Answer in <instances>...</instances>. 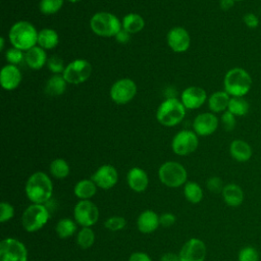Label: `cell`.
Instances as JSON below:
<instances>
[{
	"label": "cell",
	"mask_w": 261,
	"mask_h": 261,
	"mask_svg": "<svg viewBox=\"0 0 261 261\" xmlns=\"http://www.w3.org/2000/svg\"><path fill=\"white\" fill-rule=\"evenodd\" d=\"M64 0H41L39 3V9L45 15H52L61 9Z\"/></svg>",
	"instance_id": "obj_34"
},
{
	"label": "cell",
	"mask_w": 261,
	"mask_h": 261,
	"mask_svg": "<svg viewBox=\"0 0 261 261\" xmlns=\"http://www.w3.org/2000/svg\"><path fill=\"white\" fill-rule=\"evenodd\" d=\"M234 1H244V0H234Z\"/></svg>",
	"instance_id": "obj_50"
},
{
	"label": "cell",
	"mask_w": 261,
	"mask_h": 261,
	"mask_svg": "<svg viewBox=\"0 0 261 261\" xmlns=\"http://www.w3.org/2000/svg\"><path fill=\"white\" fill-rule=\"evenodd\" d=\"M223 87L230 97H245L251 90L252 77L246 69L233 67L226 71Z\"/></svg>",
	"instance_id": "obj_3"
},
{
	"label": "cell",
	"mask_w": 261,
	"mask_h": 261,
	"mask_svg": "<svg viewBox=\"0 0 261 261\" xmlns=\"http://www.w3.org/2000/svg\"><path fill=\"white\" fill-rule=\"evenodd\" d=\"M115 40L119 43V44H126L129 40H130V34L128 32H126L125 30L121 29L116 35H115Z\"/></svg>",
	"instance_id": "obj_44"
},
{
	"label": "cell",
	"mask_w": 261,
	"mask_h": 261,
	"mask_svg": "<svg viewBox=\"0 0 261 261\" xmlns=\"http://www.w3.org/2000/svg\"><path fill=\"white\" fill-rule=\"evenodd\" d=\"M66 1L71 2V3H77V2H80V1H82V0H66Z\"/></svg>",
	"instance_id": "obj_49"
},
{
	"label": "cell",
	"mask_w": 261,
	"mask_h": 261,
	"mask_svg": "<svg viewBox=\"0 0 261 261\" xmlns=\"http://www.w3.org/2000/svg\"><path fill=\"white\" fill-rule=\"evenodd\" d=\"M175 216L172 213L166 212L163 213L162 215L159 216V221H160V225H162L163 227H169L171 225L174 224L175 222Z\"/></svg>",
	"instance_id": "obj_43"
},
{
	"label": "cell",
	"mask_w": 261,
	"mask_h": 261,
	"mask_svg": "<svg viewBox=\"0 0 261 261\" xmlns=\"http://www.w3.org/2000/svg\"><path fill=\"white\" fill-rule=\"evenodd\" d=\"M49 219V211L43 204L30 205L21 215V224L24 230L35 232L41 229Z\"/></svg>",
	"instance_id": "obj_7"
},
{
	"label": "cell",
	"mask_w": 261,
	"mask_h": 261,
	"mask_svg": "<svg viewBox=\"0 0 261 261\" xmlns=\"http://www.w3.org/2000/svg\"><path fill=\"white\" fill-rule=\"evenodd\" d=\"M95 242V233L90 227H83L76 237V243L82 249H88Z\"/></svg>",
	"instance_id": "obj_33"
},
{
	"label": "cell",
	"mask_w": 261,
	"mask_h": 261,
	"mask_svg": "<svg viewBox=\"0 0 261 261\" xmlns=\"http://www.w3.org/2000/svg\"><path fill=\"white\" fill-rule=\"evenodd\" d=\"M199 145L198 135L194 130L182 129L176 133L171 142L172 151L179 156H187L195 152Z\"/></svg>",
	"instance_id": "obj_9"
},
{
	"label": "cell",
	"mask_w": 261,
	"mask_h": 261,
	"mask_svg": "<svg viewBox=\"0 0 261 261\" xmlns=\"http://www.w3.org/2000/svg\"><path fill=\"white\" fill-rule=\"evenodd\" d=\"M14 215V208L8 202H1L0 204V222L4 223L10 220Z\"/></svg>",
	"instance_id": "obj_40"
},
{
	"label": "cell",
	"mask_w": 261,
	"mask_h": 261,
	"mask_svg": "<svg viewBox=\"0 0 261 261\" xmlns=\"http://www.w3.org/2000/svg\"><path fill=\"white\" fill-rule=\"evenodd\" d=\"M238 261H259V253L256 248L246 246L239 251Z\"/></svg>",
	"instance_id": "obj_36"
},
{
	"label": "cell",
	"mask_w": 261,
	"mask_h": 261,
	"mask_svg": "<svg viewBox=\"0 0 261 261\" xmlns=\"http://www.w3.org/2000/svg\"><path fill=\"white\" fill-rule=\"evenodd\" d=\"M206 185H207L208 190L210 192H212V193H221L223 188H224L221 178L218 177V176H211V177H209L207 182H206Z\"/></svg>",
	"instance_id": "obj_41"
},
{
	"label": "cell",
	"mask_w": 261,
	"mask_h": 261,
	"mask_svg": "<svg viewBox=\"0 0 261 261\" xmlns=\"http://www.w3.org/2000/svg\"><path fill=\"white\" fill-rule=\"evenodd\" d=\"M47 60L48 57L46 51L40 46H35L24 53V62L34 70L41 69L45 64H47Z\"/></svg>",
	"instance_id": "obj_21"
},
{
	"label": "cell",
	"mask_w": 261,
	"mask_h": 261,
	"mask_svg": "<svg viewBox=\"0 0 261 261\" xmlns=\"http://www.w3.org/2000/svg\"><path fill=\"white\" fill-rule=\"evenodd\" d=\"M206 252V245L203 241L196 238L190 239L179 251V261H205Z\"/></svg>",
	"instance_id": "obj_13"
},
{
	"label": "cell",
	"mask_w": 261,
	"mask_h": 261,
	"mask_svg": "<svg viewBox=\"0 0 261 261\" xmlns=\"http://www.w3.org/2000/svg\"><path fill=\"white\" fill-rule=\"evenodd\" d=\"M21 82V72L16 65L6 64L0 71V84L5 91L15 90Z\"/></svg>",
	"instance_id": "obj_18"
},
{
	"label": "cell",
	"mask_w": 261,
	"mask_h": 261,
	"mask_svg": "<svg viewBox=\"0 0 261 261\" xmlns=\"http://www.w3.org/2000/svg\"><path fill=\"white\" fill-rule=\"evenodd\" d=\"M5 59L7 60L8 64H12V65H17L19 64L21 61L24 60V53L23 51L11 47L9 49L6 50L5 52Z\"/></svg>",
	"instance_id": "obj_37"
},
{
	"label": "cell",
	"mask_w": 261,
	"mask_h": 261,
	"mask_svg": "<svg viewBox=\"0 0 261 261\" xmlns=\"http://www.w3.org/2000/svg\"><path fill=\"white\" fill-rule=\"evenodd\" d=\"M160 181L169 188H178L186 184L188 172L186 168L176 161L164 162L158 170Z\"/></svg>",
	"instance_id": "obj_6"
},
{
	"label": "cell",
	"mask_w": 261,
	"mask_h": 261,
	"mask_svg": "<svg viewBox=\"0 0 261 261\" xmlns=\"http://www.w3.org/2000/svg\"><path fill=\"white\" fill-rule=\"evenodd\" d=\"M59 36L57 32L50 28H44L38 33V46L45 50H51L57 47Z\"/></svg>",
	"instance_id": "obj_25"
},
{
	"label": "cell",
	"mask_w": 261,
	"mask_h": 261,
	"mask_svg": "<svg viewBox=\"0 0 261 261\" xmlns=\"http://www.w3.org/2000/svg\"><path fill=\"white\" fill-rule=\"evenodd\" d=\"M0 261H28L25 246L13 238L2 240L0 243Z\"/></svg>",
	"instance_id": "obj_12"
},
{
	"label": "cell",
	"mask_w": 261,
	"mask_h": 261,
	"mask_svg": "<svg viewBox=\"0 0 261 261\" xmlns=\"http://www.w3.org/2000/svg\"><path fill=\"white\" fill-rule=\"evenodd\" d=\"M250 105L244 97H230L227 110L234 116H244L249 112Z\"/></svg>",
	"instance_id": "obj_29"
},
{
	"label": "cell",
	"mask_w": 261,
	"mask_h": 261,
	"mask_svg": "<svg viewBox=\"0 0 261 261\" xmlns=\"http://www.w3.org/2000/svg\"><path fill=\"white\" fill-rule=\"evenodd\" d=\"M92 73V65L86 59H74L69 62L62 73L67 84L80 85L88 81Z\"/></svg>",
	"instance_id": "obj_8"
},
{
	"label": "cell",
	"mask_w": 261,
	"mask_h": 261,
	"mask_svg": "<svg viewBox=\"0 0 261 261\" xmlns=\"http://www.w3.org/2000/svg\"><path fill=\"white\" fill-rule=\"evenodd\" d=\"M234 2H236L234 0H220V1H219V7H220L222 10L226 11V10H229L230 8L233 7Z\"/></svg>",
	"instance_id": "obj_47"
},
{
	"label": "cell",
	"mask_w": 261,
	"mask_h": 261,
	"mask_svg": "<svg viewBox=\"0 0 261 261\" xmlns=\"http://www.w3.org/2000/svg\"><path fill=\"white\" fill-rule=\"evenodd\" d=\"M229 154L238 162H247L253 155V150L250 144L244 140H233L229 145Z\"/></svg>",
	"instance_id": "obj_20"
},
{
	"label": "cell",
	"mask_w": 261,
	"mask_h": 261,
	"mask_svg": "<svg viewBox=\"0 0 261 261\" xmlns=\"http://www.w3.org/2000/svg\"><path fill=\"white\" fill-rule=\"evenodd\" d=\"M90 28L95 35L110 38L115 37V35L122 29V23L121 20L113 13L99 11L91 17Z\"/></svg>",
	"instance_id": "obj_5"
},
{
	"label": "cell",
	"mask_w": 261,
	"mask_h": 261,
	"mask_svg": "<svg viewBox=\"0 0 261 261\" xmlns=\"http://www.w3.org/2000/svg\"><path fill=\"white\" fill-rule=\"evenodd\" d=\"M224 203L229 207H239L242 205L245 195L243 189L237 184H227L221 192Z\"/></svg>",
	"instance_id": "obj_22"
},
{
	"label": "cell",
	"mask_w": 261,
	"mask_h": 261,
	"mask_svg": "<svg viewBox=\"0 0 261 261\" xmlns=\"http://www.w3.org/2000/svg\"><path fill=\"white\" fill-rule=\"evenodd\" d=\"M166 42L173 52L182 53L190 48L191 37L185 28L174 27L168 31L166 35Z\"/></svg>",
	"instance_id": "obj_14"
},
{
	"label": "cell",
	"mask_w": 261,
	"mask_h": 261,
	"mask_svg": "<svg viewBox=\"0 0 261 261\" xmlns=\"http://www.w3.org/2000/svg\"><path fill=\"white\" fill-rule=\"evenodd\" d=\"M104 225L107 229L111 231L121 230L126 225V220L121 216H111L104 222Z\"/></svg>",
	"instance_id": "obj_38"
},
{
	"label": "cell",
	"mask_w": 261,
	"mask_h": 261,
	"mask_svg": "<svg viewBox=\"0 0 261 261\" xmlns=\"http://www.w3.org/2000/svg\"><path fill=\"white\" fill-rule=\"evenodd\" d=\"M91 179L96 184L98 188L109 190L116 185L118 180V173L114 166L110 164H104L93 173Z\"/></svg>",
	"instance_id": "obj_16"
},
{
	"label": "cell",
	"mask_w": 261,
	"mask_h": 261,
	"mask_svg": "<svg viewBox=\"0 0 261 261\" xmlns=\"http://www.w3.org/2000/svg\"><path fill=\"white\" fill-rule=\"evenodd\" d=\"M219 120L215 113L204 112L198 114L193 121V130L201 137L212 135L218 127Z\"/></svg>",
	"instance_id": "obj_15"
},
{
	"label": "cell",
	"mask_w": 261,
	"mask_h": 261,
	"mask_svg": "<svg viewBox=\"0 0 261 261\" xmlns=\"http://www.w3.org/2000/svg\"><path fill=\"white\" fill-rule=\"evenodd\" d=\"M137 94V85L136 83L128 79L123 77L116 81L110 88V98L111 100L118 105H124L130 102Z\"/></svg>",
	"instance_id": "obj_10"
},
{
	"label": "cell",
	"mask_w": 261,
	"mask_h": 261,
	"mask_svg": "<svg viewBox=\"0 0 261 261\" xmlns=\"http://www.w3.org/2000/svg\"><path fill=\"white\" fill-rule=\"evenodd\" d=\"M24 191L32 203L44 204L52 196L53 185L45 172L37 171L28 178Z\"/></svg>",
	"instance_id": "obj_1"
},
{
	"label": "cell",
	"mask_w": 261,
	"mask_h": 261,
	"mask_svg": "<svg viewBox=\"0 0 261 261\" xmlns=\"http://www.w3.org/2000/svg\"><path fill=\"white\" fill-rule=\"evenodd\" d=\"M74 195L81 200H89L97 192V186L92 179H82L76 182L73 189Z\"/></svg>",
	"instance_id": "obj_28"
},
{
	"label": "cell",
	"mask_w": 261,
	"mask_h": 261,
	"mask_svg": "<svg viewBox=\"0 0 261 261\" xmlns=\"http://www.w3.org/2000/svg\"><path fill=\"white\" fill-rule=\"evenodd\" d=\"M73 217L81 226L91 227L98 221L99 209L90 200H81L74 206Z\"/></svg>",
	"instance_id": "obj_11"
},
{
	"label": "cell",
	"mask_w": 261,
	"mask_h": 261,
	"mask_svg": "<svg viewBox=\"0 0 261 261\" xmlns=\"http://www.w3.org/2000/svg\"><path fill=\"white\" fill-rule=\"evenodd\" d=\"M230 96L223 91H216L208 98V107L212 113H220L227 110Z\"/></svg>",
	"instance_id": "obj_24"
},
{
	"label": "cell",
	"mask_w": 261,
	"mask_h": 261,
	"mask_svg": "<svg viewBox=\"0 0 261 261\" xmlns=\"http://www.w3.org/2000/svg\"><path fill=\"white\" fill-rule=\"evenodd\" d=\"M55 230L60 239H67L75 232L76 224L70 218H62L57 222Z\"/></svg>",
	"instance_id": "obj_31"
},
{
	"label": "cell",
	"mask_w": 261,
	"mask_h": 261,
	"mask_svg": "<svg viewBox=\"0 0 261 261\" xmlns=\"http://www.w3.org/2000/svg\"><path fill=\"white\" fill-rule=\"evenodd\" d=\"M160 261H179V257L178 254L167 252L161 256Z\"/></svg>",
	"instance_id": "obj_46"
},
{
	"label": "cell",
	"mask_w": 261,
	"mask_h": 261,
	"mask_svg": "<svg viewBox=\"0 0 261 261\" xmlns=\"http://www.w3.org/2000/svg\"><path fill=\"white\" fill-rule=\"evenodd\" d=\"M128 261H152L149 255L144 252H135L129 256Z\"/></svg>",
	"instance_id": "obj_45"
},
{
	"label": "cell",
	"mask_w": 261,
	"mask_h": 261,
	"mask_svg": "<svg viewBox=\"0 0 261 261\" xmlns=\"http://www.w3.org/2000/svg\"><path fill=\"white\" fill-rule=\"evenodd\" d=\"M126 181L133 191L141 193L147 189L149 177L144 169L140 167H133L126 174Z\"/></svg>",
	"instance_id": "obj_19"
},
{
	"label": "cell",
	"mask_w": 261,
	"mask_h": 261,
	"mask_svg": "<svg viewBox=\"0 0 261 261\" xmlns=\"http://www.w3.org/2000/svg\"><path fill=\"white\" fill-rule=\"evenodd\" d=\"M160 225L159 216L152 210H145L143 211L138 219H137V226L138 229L143 233H150L153 232L158 228Z\"/></svg>",
	"instance_id": "obj_23"
},
{
	"label": "cell",
	"mask_w": 261,
	"mask_h": 261,
	"mask_svg": "<svg viewBox=\"0 0 261 261\" xmlns=\"http://www.w3.org/2000/svg\"><path fill=\"white\" fill-rule=\"evenodd\" d=\"M220 121H221V123H222L223 128H224L226 132H230V130L234 129L236 124H237L236 116H234L232 113H230L228 110L222 112Z\"/></svg>",
	"instance_id": "obj_39"
},
{
	"label": "cell",
	"mask_w": 261,
	"mask_h": 261,
	"mask_svg": "<svg viewBox=\"0 0 261 261\" xmlns=\"http://www.w3.org/2000/svg\"><path fill=\"white\" fill-rule=\"evenodd\" d=\"M122 29L132 34H137L141 32L145 27L144 18L135 12H129L125 14L121 20Z\"/></svg>",
	"instance_id": "obj_27"
},
{
	"label": "cell",
	"mask_w": 261,
	"mask_h": 261,
	"mask_svg": "<svg viewBox=\"0 0 261 261\" xmlns=\"http://www.w3.org/2000/svg\"><path fill=\"white\" fill-rule=\"evenodd\" d=\"M206 91L198 86L188 87L180 94V101L186 109H198L206 102Z\"/></svg>",
	"instance_id": "obj_17"
},
{
	"label": "cell",
	"mask_w": 261,
	"mask_h": 261,
	"mask_svg": "<svg viewBox=\"0 0 261 261\" xmlns=\"http://www.w3.org/2000/svg\"><path fill=\"white\" fill-rule=\"evenodd\" d=\"M49 169H50V173L52 174V176H54L55 178H58V179L65 178L69 174V170H70L68 163L62 158L54 159L50 163Z\"/></svg>",
	"instance_id": "obj_32"
},
{
	"label": "cell",
	"mask_w": 261,
	"mask_h": 261,
	"mask_svg": "<svg viewBox=\"0 0 261 261\" xmlns=\"http://www.w3.org/2000/svg\"><path fill=\"white\" fill-rule=\"evenodd\" d=\"M66 81L62 74H53L48 79L45 85V93L51 97L62 95L66 90Z\"/></svg>",
	"instance_id": "obj_26"
},
{
	"label": "cell",
	"mask_w": 261,
	"mask_h": 261,
	"mask_svg": "<svg viewBox=\"0 0 261 261\" xmlns=\"http://www.w3.org/2000/svg\"><path fill=\"white\" fill-rule=\"evenodd\" d=\"M184 195L189 202L197 204L203 199V190L199 184L195 181H188L185 184Z\"/></svg>",
	"instance_id": "obj_30"
},
{
	"label": "cell",
	"mask_w": 261,
	"mask_h": 261,
	"mask_svg": "<svg viewBox=\"0 0 261 261\" xmlns=\"http://www.w3.org/2000/svg\"><path fill=\"white\" fill-rule=\"evenodd\" d=\"M4 45H5L4 37H1V38H0V50H1V51L4 50Z\"/></svg>",
	"instance_id": "obj_48"
},
{
	"label": "cell",
	"mask_w": 261,
	"mask_h": 261,
	"mask_svg": "<svg viewBox=\"0 0 261 261\" xmlns=\"http://www.w3.org/2000/svg\"><path fill=\"white\" fill-rule=\"evenodd\" d=\"M186 115V107L177 98H167L160 103L156 110V118L163 126H174L178 124Z\"/></svg>",
	"instance_id": "obj_4"
},
{
	"label": "cell",
	"mask_w": 261,
	"mask_h": 261,
	"mask_svg": "<svg viewBox=\"0 0 261 261\" xmlns=\"http://www.w3.org/2000/svg\"><path fill=\"white\" fill-rule=\"evenodd\" d=\"M243 21L245 25L251 30H254L258 28L259 25V17L253 13V12H248L243 16Z\"/></svg>",
	"instance_id": "obj_42"
},
{
	"label": "cell",
	"mask_w": 261,
	"mask_h": 261,
	"mask_svg": "<svg viewBox=\"0 0 261 261\" xmlns=\"http://www.w3.org/2000/svg\"><path fill=\"white\" fill-rule=\"evenodd\" d=\"M47 67L53 74H62L65 69L63 59L58 55H51L48 58Z\"/></svg>",
	"instance_id": "obj_35"
},
{
	"label": "cell",
	"mask_w": 261,
	"mask_h": 261,
	"mask_svg": "<svg viewBox=\"0 0 261 261\" xmlns=\"http://www.w3.org/2000/svg\"><path fill=\"white\" fill-rule=\"evenodd\" d=\"M38 33L35 25L30 21L18 20L11 25L8 38L12 47L25 52L37 46Z\"/></svg>",
	"instance_id": "obj_2"
}]
</instances>
